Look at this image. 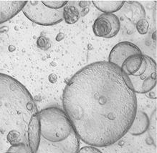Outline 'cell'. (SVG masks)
Listing matches in <instances>:
<instances>
[{
	"label": "cell",
	"instance_id": "ba28073f",
	"mask_svg": "<svg viewBox=\"0 0 157 153\" xmlns=\"http://www.w3.org/2000/svg\"><path fill=\"white\" fill-rule=\"evenodd\" d=\"M40 136V121L37 112L32 116L27 127V144L31 153H37L41 137Z\"/></svg>",
	"mask_w": 157,
	"mask_h": 153
},
{
	"label": "cell",
	"instance_id": "4fadbf2b",
	"mask_svg": "<svg viewBox=\"0 0 157 153\" xmlns=\"http://www.w3.org/2000/svg\"><path fill=\"white\" fill-rule=\"evenodd\" d=\"M42 3L47 7L54 9H63L68 2L62 1V0H48V1H42Z\"/></svg>",
	"mask_w": 157,
	"mask_h": 153
},
{
	"label": "cell",
	"instance_id": "5b68a950",
	"mask_svg": "<svg viewBox=\"0 0 157 153\" xmlns=\"http://www.w3.org/2000/svg\"><path fill=\"white\" fill-rule=\"evenodd\" d=\"M128 79L135 93L145 94L151 91L156 84V65L155 61L145 55L140 69Z\"/></svg>",
	"mask_w": 157,
	"mask_h": 153
},
{
	"label": "cell",
	"instance_id": "277c9868",
	"mask_svg": "<svg viewBox=\"0 0 157 153\" xmlns=\"http://www.w3.org/2000/svg\"><path fill=\"white\" fill-rule=\"evenodd\" d=\"M64 9V8H63ZM63 9H54L42 1H27L22 11L32 22L42 26H52L63 20Z\"/></svg>",
	"mask_w": 157,
	"mask_h": 153
},
{
	"label": "cell",
	"instance_id": "2e32d148",
	"mask_svg": "<svg viewBox=\"0 0 157 153\" xmlns=\"http://www.w3.org/2000/svg\"><path fill=\"white\" fill-rule=\"evenodd\" d=\"M4 153H10V152H4Z\"/></svg>",
	"mask_w": 157,
	"mask_h": 153
},
{
	"label": "cell",
	"instance_id": "5bb4252c",
	"mask_svg": "<svg viewBox=\"0 0 157 153\" xmlns=\"http://www.w3.org/2000/svg\"><path fill=\"white\" fill-rule=\"evenodd\" d=\"M136 28L138 29V32L141 34V35H145L147 33L148 29V23L147 21L145 20H141L139 21L137 23Z\"/></svg>",
	"mask_w": 157,
	"mask_h": 153
},
{
	"label": "cell",
	"instance_id": "8fae6325",
	"mask_svg": "<svg viewBox=\"0 0 157 153\" xmlns=\"http://www.w3.org/2000/svg\"><path fill=\"white\" fill-rule=\"evenodd\" d=\"M124 3V1H93L95 7L104 14H113L118 11Z\"/></svg>",
	"mask_w": 157,
	"mask_h": 153
},
{
	"label": "cell",
	"instance_id": "8992f818",
	"mask_svg": "<svg viewBox=\"0 0 157 153\" xmlns=\"http://www.w3.org/2000/svg\"><path fill=\"white\" fill-rule=\"evenodd\" d=\"M93 30L97 37L112 38L120 30V21L115 14H103L95 20Z\"/></svg>",
	"mask_w": 157,
	"mask_h": 153
},
{
	"label": "cell",
	"instance_id": "9c48e42d",
	"mask_svg": "<svg viewBox=\"0 0 157 153\" xmlns=\"http://www.w3.org/2000/svg\"><path fill=\"white\" fill-rule=\"evenodd\" d=\"M27 1H0V24L5 23L22 11Z\"/></svg>",
	"mask_w": 157,
	"mask_h": 153
},
{
	"label": "cell",
	"instance_id": "30bf717a",
	"mask_svg": "<svg viewBox=\"0 0 157 153\" xmlns=\"http://www.w3.org/2000/svg\"><path fill=\"white\" fill-rule=\"evenodd\" d=\"M149 120L146 113L140 111L136 112L134 120L131 125L128 132L133 135H140L147 130Z\"/></svg>",
	"mask_w": 157,
	"mask_h": 153
},
{
	"label": "cell",
	"instance_id": "7c38bea8",
	"mask_svg": "<svg viewBox=\"0 0 157 153\" xmlns=\"http://www.w3.org/2000/svg\"><path fill=\"white\" fill-rule=\"evenodd\" d=\"M80 18V13L77 8L73 6H65L63 9V20L67 24H73Z\"/></svg>",
	"mask_w": 157,
	"mask_h": 153
},
{
	"label": "cell",
	"instance_id": "3957f363",
	"mask_svg": "<svg viewBox=\"0 0 157 153\" xmlns=\"http://www.w3.org/2000/svg\"><path fill=\"white\" fill-rule=\"evenodd\" d=\"M38 113L41 137L37 153H78L80 139L64 110L50 107Z\"/></svg>",
	"mask_w": 157,
	"mask_h": 153
},
{
	"label": "cell",
	"instance_id": "6da1fadb",
	"mask_svg": "<svg viewBox=\"0 0 157 153\" xmlns=\"http://www.w3.org/2000/svg\"><path fill=\"white\" fill-rule=\"evenodd\" d=\"M63 105L79 139L95 147L121 139L137 112L128 79L107 62L90 64L74 74L63 92Z\"/></svg>",
	"mask_w": 157,
	"mask_h": 153
},
{
	"label": "cell",
	"instance_id": "52a82bcc",
	"mask_svg": "<svg viewBox=\"0 0 157 153\" xmlns=\"http://www.w3.org/2000/svg\"><path fill=\"white\" fill-rule=\"evenodd\" d=\"M141 50L134 44L129 42H122L116 44L109 54V63L119 67L124 61L129 56L141 52Z\"/></svg>",
	"mask_w": 157,
	"mask_h": 153
},
{
	"label": "cell",
	"instance_id": "9a60e30c",
	"mask_svg": "<svg viewBox=\"0 0 157 153\" xmlns=\"http://www.w3.org/2000/svg\"><path fill=\"white\" fill-rule=\"evenodd\" d=\"M78 153H103L101 150L93 146H86L82 147L78 150Z\"/></svg>",
	"mask_w": 157,
	"mask_h": 153
},
{
	"label": "cell",
	"instance_id": "7a4b0ae2",
	"mask_svg": "<svg viewBox=\"0 0 157 153\" xmlns=\"http://www.w3.org/2000/svg\"><path fill=\"white\" fill-rule=\"evenodd\" d=\"M37 106L20 82L0 73V153L10 147L27 144V127Z\"/></svg>",
	"mask_w": 157,
	"mask_h": 153
}]
</instances>
